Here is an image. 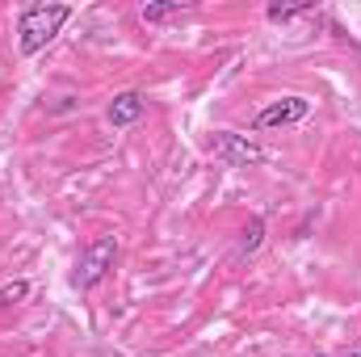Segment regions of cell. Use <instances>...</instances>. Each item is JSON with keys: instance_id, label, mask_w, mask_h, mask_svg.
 I'll use <instances>...</instances> for the list:
<instances>
[{"instance_id": "9c48e42d", "label": "cell", "mask_w": 361, "mask_h": 357, "mask_svg": "<svg viewBox=\"0 0 361 357\" xmlns=\"http://www.w3.org/2000/svg\"><path fill=\"white\" fill-rule=\"evenodd\" d=\"M180 13V0H169V4H143V21H164V17H173Z\"/></svg>"}, {"instance_id": "52a82bcc", "label": "cell", "mask_w": 361, "mask_h": 357, "mask_svg": "<svg viewBox=\"0 0 361 357\" xmlns=\"http://www.w3.org/2000/svg\"><path fill=\"white\" fill-rule=\"evenodd\" d=\"M311 8H315L311 0H298V4H269L265 17H269V21H294V17H302V13H311Z\"/></svg>"}, {"instance_id": "3957f363", "label": "cell", "mask_w": 361, "mask_h": 357, "mask_svg": "<svg viewBox=\"0 0 361 357\" xmlns=\"http://www.w3.org/2000/svg\"><path fill=\"white\" fill-rule=\"evenodd\" d=\"M114 261H118V240L114 236H101V240H92L89 248L80 253V265H76V286L80 290H92V286H101L105 282V273L114 269Z\"/></svg>"}, {"instance_id": "8992f818", "label": "cell", "mask_w": 361, "mask_h": 357, "mask_svg": "<svg viewBox=\"0 0 361 357\" xmlns=\"http://www.w3.org/2000/svg\"><path fill=\"white\" fill-rule=\"evenodd\" d=\"M265 244V219L261 214H252L248 219V227H244V236H240V248H235V261H248V257H257V248Z\"/></svg>"}, {"instance_id": "ba28073f", "label": "cell", "mask_w": 361, "mask_h": 357, "mask_svg": "<svg viewBox=\"0 0 361 357\" xmlns=\"http://www.w3.org/2000/svg\"><path fill=\"white\" fill-rule=\"evenodd\" d=\"M25 298H30V282L17 277V282H4V286H0V307H17V303H25Z\"/></svg>"}, {"instance_id": "5b68a950", "label": "cell", "mask_w": 361, "mask_h": 357, "mask_svg": "<svg viewBox=\"0 0 361 357\" xmlns=\"http://www.w3.org/2000/svg\"><path fill=\"white\" fill-rule=\"evenodd\" d=\"M147 114V101H143V92H118L114 101H109V109H105V118H109V126H135L139 118Z\"/></svg>"}, {"instance_id": "6da1fadb", "label": "cell", "mask_w": 361, "mask_h": 357, "mask_svg": "<svg viewBox=\"0 0 361 357\" xmlns=\"http://www.w3.org/2000/svg\"><path fill=\"white\" fill-rule=\"evenodd\" d=\"M72 21V4H25L17 17V51L21 55H38L47 51V42Z\"/></svg>"}, {"instance_id": "277c9868", "label": "cell", "mask_w": 361, "mask_h": 357, "mask_svg": "<svg viewBox=\"0 0 361 357\" xmlns=\"http://www.w3.org/2000/svg\"><path fill=\"white\" fill-rule=\"evenodd\" d=\"M307 114H311V101H307V97H281V101H273V105H265V109L257 114V131H286V126H298V122H307Z\"/></svg>"}, {"instance_id": "30bf717a", "label": "cell", "mask_w": 361, "mask_h": 357, "mask_svg": "<svg viewBox=\"0 0 361 357\" xmlns=\"http://www.w3.org/2000/svg\"><path fill=\"white\" fill-rule=\"evenodd\" d=\"M345 357H361V349H349V353H345Z\"/></svg>"}, {"instance_id": "7a4b0ae2", "label": "cell", "mask_w": 361, "mask_h": 357, "mask_svg": "<svg viewBox=\"0 0 361 357\" xmlns=\"http://www.w3.org/2000/svg\"><path fill=\"white\" fill-rule=\"evenodd\" d=\"M210 156H214L219 164H227V169H257V164L269 160V152H265L261 143H252L248 135H235V131H214Z\"/></svg>"}]
</instances>
